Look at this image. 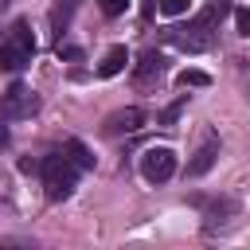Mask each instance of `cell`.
<instances>
[{
	"instance_id": "6da1fadb",
	"label": "cell",
	"mask_w": 250,
	"mask_h": 250,
	"mask_svg": "<svg viewBox=\"0 0 250 250\" xmlns=\"http://www.w3.org/2000/svg\"><path fill=\"white\" fill-rule=\"evenodd\" d=\"M230 12V4L227 0H211L188 27H180V31H168V39L180 47V51H188V55H199V51H207L211 43H215V27H219V20Z\"/></svg>"
},
{
	"instance_id": "7a4b0ae2",
	"label": "cell",
	"mask_w": 250,
	"mask_h": 250,
	"mask_svg": "<svg viewBox=\"0 0 250 250\" xmlns=\"http://www.w3.org/2000/svg\"><path fill=\"white\" fill-rule=\"evenodd\" d=\"M39 172H43L47 199H51V203H59V199H66V195L74 191V184H78V172H82V168H78L66 152H55V156L39 160Z\"/></svg>"
},
{
	"instance_id": "3957f363",
	"label": "cell",
	"mask_w": 250,
	"mask_h": 250,
	"mask_svg": "<svg viewBox=\"0 0 250 250\" xmlns=\"http://www.w3.org/2000/svg\"><path fill=\"white\" fill-rule=\"evenodd\" d=\"M31 55H35V35H31V27L20 20V23H12V31H8V39L0 43V70H23L27 62H31Z\"/></svg>"
},
{
	"instance_id": "277c9868",
	"label": "cell",
	"mask_w": 250,
	"mask_h": 250,
	"mask_svg": "<svg viewBox=\"0 0 250 250\" xmlns=\"http://www.w3.org/2000/svg\"><path fill=\"white\" fill-rule=\"evenodd\" d=\"M141 176L148 184H168L176 176V152L168 145H152L141 152Z\"/></svg>"
},
{
	"instance_id": "5b68a950",
	"label": "cell",
	"mask_w": 250,
	"mask_h": 250,
	"mask_svg": "<svg viewBox=\"0 0 250 250\" xmlns=\"http://www.w3.org/2000/svg\"><path fill=\"white\" fill-rule=\"evenodd\" d=\"M35 109H39V98H35V90H27L23 82H12V86L0 94V117H4V121L31 117Z\"/></svg>"
},
{
	"instance_id": "8992f818",
	"label": "cell",
	"mask_w": 250,
	"mask_h": 250,
	"mask_svg": "<svg viewBox=\"0 0 250 250\" xmlns=\"http://www.w3.org/2000/svg\"><path fill=\"white\" fill-rule=\"evenodd\" d=\"M141 125H145V109H141V105H125V109H113L102 129H105L109 137H117V133H137Z\"/></svg>"
},
{
	"instance_id": "52a82bcc",
	"label": "cell",
	"mask_w": 250,
	"mask_h": 250,
	"mask_svg": "<svg viewBox=\"0 0 250 250\" xmlns=\"http://www.w3.org/2000/svg\"><path fill=\"white\" fill-rule=\"evenodd\" d=\"M215 160H219V137L207 133L203 145H199V148L191 152V160H188V176H207V172L215 168Z\"/></svg>"
},
{
	"instance_id": "ba28073f",
	"label": "cell",
	"mask_w": 250,
	"mask_h": 250,
	"mask_svg": "<svg viewBox=\"0 0 250 250\" xmlns=\"http://www.w3.org/2000/svg\"><path fill=\"white\" fill-rule=\"evenodd\" d=\"M160 78H164V55L145 51V55H141V62H137V70H133V82H137L141 90H148V86H156Z\"/></svg>"
},
{
	"instance_id": "9c48e42d",
	"label": "cell",
	"mask_w": 250,
	"mask_h": 250,
	"mask_svg": "<svg viewBox=\"0 0 250 250\" xmlns=\"http://www.w3.org/2000/svg\"><path fill=\"white\" fill-rule=\"evenodd\" d=\"M125 62H129V51H125L121 43H113V47L102 55V62H98V74H102V78H113V74L125 70Z\"/></svg>"
},
{
	"instance_id": "30bf717a",
	"label": "cell",
	"mask_w": 250,
	"mask_h": 250,
	"mask_svg": "<svg viewBox=\"0 0 250 250\" xmlns=\"http://www.w3.org/2000/svg\"><path fill=\"white\" fill-rule=\"evenodd\" d=\"M203 207H207V227H215V223H223L219 215H234V199H207Z\"/></svg>"
},
{
	"instance_id": "8fae6325",
	"label": "cell",
	"mask_w": 250,
	"mask_h": 250,
	"mask_svg": "<svg viewBox=\"0 0 250 250\" xmlns=\"http://www.w3.org/2000/svg\"><path fill=\"white\" fill-rule=\"evenodd\" d=\"M66 156H70L78 168H94V156H90V148H86L82 141H66Z\"/></svg>"
},
{
	"instance_id": "7c38bea8",
	"label": "cell",
	"mask_w": 250,
	"mask_h": 250,
	"mask_svg": "<svg viewBox=\"0 0 250 250\" xmlns=\"http://www.w3.org/2000/svg\"><path fill=\"white\" fill-rule=\"evenodd\" d=\"M180 86H207L211 82V74L207 70H180V78H176Z\"/></svg>"
},
{
	"instance_id": "4fadbf2b",
	"label": "cell",
	"mask_w": 250,
	"mask_h": 250,
	"mask_svg": "<svg viewBox=\"0 0 250 250\" xmlns=\"http://www.w3.org/2000/svg\"><path fill=\"white\" fill-rule=\"evenodd\" d=\"M164 16H184V12H191V0H160L156 4Z\"/></svg>"
},
{
	"instance_id": "5bb4252c",
	"label": "cell",
	"mask_w": 250,
	"mask_h": 250,
	"mask_svg": "<svg viewBox=\"0 0 250 250\" xmlns=\"http://www.w3.org/2000/svg\"><path fill=\"white\" fill-rule=\"evenodd\" d=\"M66 20H70V4H66V8L59 4V8L51 12V23H55V31H59V35H62V27H66Z\"/></svg>"
},
{
	"instance_id": "9a60e30c",
	"label": "cell",
	"mask_w": 250,
	"mask_h": 250,
	"mask_svg": "<svg viewBox=\"0 0 250 250\" xmlns=\"http://www.w3.org/2000/svg\"><path fill=\"white\" fill-rule=\"evenodd\" d=\"M234 27H238V35L250 39V8H238V12H234Z\"/></svg>"
},
{
	"instance_id": "2e32d148",
	"label": "cell",
	"mask_w": 250,
	"mask_h": 250,
	"mask_svg": "<svg viewBox=\"0 0 250 250\" xmlns=\"http://www.w3.org/2000/svg\"><path fill=\"white\" fill-rule=\"evenodd\" d=\"M55 51H59V59H82V51H78L74 43H62V39H59V47H55Z\"/></svg>"
},
{
	"instance_id": "e0dca14e",
	"label": "cell",
	"mask_w": 250,
	"mask_h": 250,
	"mask_svg": "<svg viewBox=\"0 0 250 250\" xmlns=\"http://www.w3.org/2000/svg\"><path fill=\"white\" fill-rule=\"evenodd\" d=\"M125 4H129V0H102V12H105V16H121Z\"/></svg>"
},
{
	"instance_id": "ac0fdd59",
	"label": "cell",
	"mask_w": 250,
	"mask_h": 250,
	"mask_svg": "<svg viewBox=\"0 0 250 250\" xmlns=\"http://www.w3.org/2000/svg\"><path fill=\"white\" fill-rule=\"evenodd\" d=\"M180 109H184V98H180V102H172V105L164 109V117H160V121H164V125H172V121L180 117Z\"/></svg>"
},
{
	"instance_id": "d6986e66",
	"label": "cell",
	"mask_w": 250,
	"mask_h": 250,
	"mask_svg": "<svg viewBox=\"0 0 250 250\" xmlns=\"http://www.w3.org/2000/svg\"><path fill=\"white\" fill-rule=\"evenodd\" d=\"M0 145H8V129L4 125H0Z\"/></svg>"
}]
</instances>
